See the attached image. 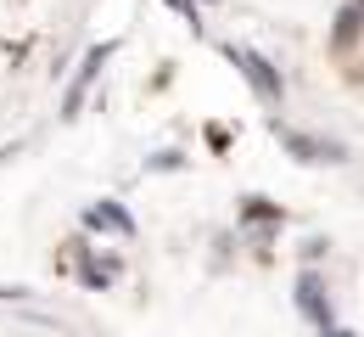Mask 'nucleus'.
I'll return each instance as SVG.
<instances>
[{
	"mask_svg": "<svg viewBox=\"0 0 364 337\" xmlns=\"http://www.w3.org/2000/svg\"><path fill=\"white\" fill-rule=\"evenodd\" d=\"M225 56L235 62V68H241V79L258 90V101H280V96H286V79H280V68H274V62H264V56H258L252 46H235V40H230Z\"/></svg>",
	"mask_w": 364,
	"mask_h": 337,
	"instance_id": "f257e3e1",
	"label": "nucleus"
},
{
	"mask_svg": "<svg viewBox=\"0 0 364 337\" xmlns=\"http://www.w3.org/2000/svg\"><path fill=\"white\" fill-rule=\"evenodd\" d=\"M269 130H274V141L286 146L291 157H303V163H348V146H342V141H319V135H303V130H291V124H280V118H274Z\"/></svg>",
	"mask_w": 364,
	"mask_h": 337,
	"instance_id": "f03ea898",
	"label": "nucleus"
},
{
	"mask_svg": "<svg viewBox=\"0 0 364 337\" xmlns=\"http://www.w3.org/2000/svg\"><path fill=\"white\" fill-rule=\"evenodd\" d=\"M297 315H303L309 326H319V332H331V326H336L331 292H325V281H319L314 270H303V276H297Z\"/></svg>",
	"mask_w": 364,
	"mask_h": 337,
	"instance_id": "7ed1b4c3",
	"label": "nucleus"
},
{
	"mask_svg": "<svg viewBox=\"0 0 364 337\" xmlns=\"http://www.w3.org/2000/svg\"><path fill=\"white\" fill-rule=\"evenodd\" d=\"M107 56H112V46H95V51H85V62H79V79L68 85V101H62V113H68V118H73V113L85 107V90L95 85V73H101V62H107Z\"/></svg>",
	"mask_w": 364,
	"mask_h": 337,
	"instance_id": "20e7f679",
	"label": "nucleus"
},
{
	"mask_svg": "<svg viewBox=\"0 0 364 337\" xmlns=\"http://www.w3.org/2000/svg\"><path fill=\"white\" fill-rule=\"evenodd\" d=\"M85 225H90V231H112V237H135V219H129V208H118V202H90V208H85Z\"/></svg>",
	"mask_w": 364,
	"mask_h": 337,
	"instance_id": "39448f33",
	"label": "nucleus"
},
{
	"mask_svg": "<svg viewBox=\"0 0 364 337\" xmlns=\"http://www.w3.org/2000/svg\"><path fill=\"white\" fill-rule=\"evenodd\" d=\"M241 225H286V208L269 197H241Z\"/></svg>",
	"mask_w": 364,
	"mask_h": 337,
	"instance_id": "423d86ee",
	"label": "nucleus"
},
{
	"mask_svg": "<svg viewBox=\"0 0 364 337\" xmlns=\"http://www.w3.org/2000/svg\"><path fill=\"white\" fill-rule=\"evenodd\" d=\"M359 34H364V17L353 11V6H342V17H336V28H331V46H336V51H348L353 40H359Z\"/></svg>",
	"mask_w": 364,
	"mask_h": 337,
	"instance_id": "0eeeda50",
	"label": "nucleus"
},
{
	"mask_svg": "<svg viewBox=\"0 0 364 337\" xmlns=\"http://www.w3.org/2000/svg\"><path fill=\"white\" fill-rule=\"evenodd\" d=\"M79 276H85V287H107V281H112V276H118V259H101V264H85V270H79Z\"/></svg>",
	"mask_w": 364,
	"mask_h": 337,
	"instance_id": "6e6552de",
	"label": "nucleus"
},
{
	"mask_svg": "<svg viewBox=\"0 0 364 337\" xmlns=\"http://www.w3.org/2000/svg\"><path fill=\"white\" fill-rule=\"evenodd\" d=\"M325 247H331V242H325V237H314V242H303V259H309V264H314V259H319V253H325Z\"/></svg>",
	"mask_w": 364,
	"mask_h": 337,
	"instance_id": "1a4fd4ad",
	"label": "nucleus"
},
{
	"mask_svg": "<svg viewBox=\"0 0 364 337\" xmlns=\"http://www.w3.org/2000/svg\"><path fill=\"white\" fill-rule=\"evenodd\" d=\"M168 6H174L180 17H191V23H196V0H168Z\"/></svg>",
	"mask_w": 364,
	"mask_h": 337,
	"instance_id": "9d476101",
	"label": "nucleus"
},
{
	"mask_svg": "<svg viewBox=\"0 0 364 337\" xmlns=\"http://www.w3.org/2000/svg\"><path fill=\"white\" fill-rule=\"evenodd\" d=\"M325 337H359V332H348V326H331V332H325Z\"/></svg>",
	"mask_w": 364,
	"mask_h": 337,
	"instance_id": "9b49d317",
	"label": "nucleus"
},
{
	"mask_svg": "<svg viewBox=\"0 0 364 337\" xmlns=\"http://www.w3.org/2000/svg\"><path fill=\"white\" fill-rule=\"evenodd\" d=\"M353 11H359V17H364V0H353Z\"/></svg>",
	"mask_w": 364,
	"mask_h": 337,
	"instance_id": "f8f14e48",
	"label": "nucleus"
}]
</instances>
